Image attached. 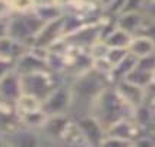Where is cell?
I'll list each match as a JSON object with an SVG mask.
<instances>
[{
    "label": "cell",
    "instance_id": "10",
    "mask_svg": "<svg viewBox=\"0 0 155 147\" xmlns=\"http://www.w3.org/2000/svg\"><path fill=\"white\" fill-rule=\"evenodd\" d=\"M140 134H142V130L135 122L133 118L120 119V121H117L116 124H113L111 127H108L105 130V135L127 140V141H132V143H135V140L138 138Z\"/></svg>",
    "mask_w": 155,
    "mask_h": 147
},
{
    "label": "cell",
    "instance_id": "27",
    "mask_svg": "<svg viewBox=\"0 0 155 147\" xmlns=\"http://www.w3.org/2000/svg\"><path fill=\"white\" fill-rule=\"evenodd\" d=\"M8 35V19H0V38Z\"/></svg>",
    "mask_w": 155,
    "mask_h": 147
},
{
    "label": "cell",
    "instance_id": "29",
    "mask_svg": "<svg viewBox=\"0 0 155 147\" xmlns=\"http://www.w3.org/2000/svg\"><path fill=\"white\" fill-rule=\"evenodd\" d=\"M151 87H155V71L152 72V75H151Z\"/></svg>",
    "mask_w": 155,
    "mask_h": 147
},
{
    "label": "cell",
    "instance_id": "20",
    "mask_svg": "<svg viewBox=\"0 0 155 147\" xmlns=\"http://www.w3.org/2000/svg\"><path fill=\"white\" fill-rule=\"evenodd\" d=\"M127 56H129V50H127V49H108L107 61L110 62L113 65V68H114V66H117L119 63H121Z\"/></svg>",
    "mask_w": 155,
    "mask_h": 147
},
{
    "label": "cell",
    "instance_id": "16",
    "mask_svg": "<svg viewBox=\"0 0 155 147\" xmlns=\"http://www.w3.org/2000/svg\"><path fill=\"white\" fill-rule=\"evenodd\" d=\"M34 12L38 15V18L43 21L44 24L56 21V19H59V18H61L64 15V12L59 6H56L54 3H51V5H44V6H37V9H35Z\"/></svg>",
    "mask_w": 155,
    "mask_h": 147
},
{
    "label": "cell",
    "instance_id": "11",
    "mask_svg": "<svg viewBox=\"0 0 155 147\" xmlns=\"http://www.w3.org/2000/svg\"><path fill=\"white\" fill-rule=\"evenodd\" d=\"M18 74L22 75H29V74H35V72H43V71H50L48 69V63L40 58H37L35 54L26 50L16 62H15V68Z\"/></svg>",
    "mask_w": 155,
    "mask_h": 147
},
{
    "label": "cell",
    "instance_id": "4",
    "mask_svg": "<svg viewBox=\"0 0 155 147\" xmlns=\"http://www.w3.org/2000/svg\"><path fill=\"white\" fill-rule=\"evenodd\" d=\"M73 103V94L70 84L60 82L59 87L43 102V112L47 115V118L51 116H64L72 110Z\"/></svg>",
    "mask_w": 155,
    "mask_h": 147
},
{
    "label": "cell",
    "instance_id": "25",
    "mask_svg": "<svg viewBox=\"0 0 155 147\" xmlns=\"http://www.w3.org/2000/svg\"><path fill=\"white\" fill-rule=\"evenodd\" d=\"M13 68H15V63H12V62H9V61H5V59H0V79L5 77L8 72L13 71Z\"/></svg>",
    "mask_w": 155,
    "mask_h": 147
},
{
    "label": "cell",
    "instance_id": "12",
    "mask_svg": "<svg viewBox=\"0 0 155 147\" xmlns=\"http://www.w3.org/2000/svg\"><path fill=\"white\" fill-rule=\"evenodd\" d=\"M147 24V18L142 12H124L116 18V26L130 35H138Z\"/></svg>",
    "mask_w": 155,
    "mask_h": 147
},
{
    "label": "cell",
    "instance_id": "22",
    "mask_svg": "<svg viewBox=\"0 0 155 147\" xmlns=\"http://www.w3.org/2000/svg\"><path fill=\"white\" fill-rule=\"evenodd\" d=\"M100 147H133V143L123 138H117V137L105 135Z\"/></svg>",
    "mask_w": 155,
    "mask_h": 147
},
{
    "label": "cell",
    "instance_id": "18",
    "mask_svg": "<svg viewBox=\"0 0 155 147\" xmlns=\"http://www.w3.org/2000/svg\"><path fill=\"white\" fill-rule=\"evenodd\" d=\"M108 49H110V47L104 43L103 40H100V41H97V43L92 44L86 52L89 54L91 61H97V59H104V58H107Z\"/></svg>",
    "mask_w": 155,
    "mask_h": 147
},
{
    "label": "cell",
    "instance_id": "17",
    "mask_svg": "<svg viewBox=\"0 0 155 147\" xmlns=\"http://www.w3.org/2000/svg\"><path fill=\"white\" fill-rule=\"evenodd\" d=\"M151 75H152L151 72H145V71L139 69V68H135V69L126 77L124 81H129V82L140 87V88L148 90V88L151 87Z\"/></svg>",
    "mask_w": 155,
    "mask_h": 147
},
{
    "label": "cell",
    "instance_id": "3",
    "mask_svg": "<svg viewBox=\"0 0 155 147\" xmlns=\"http://www.w3.org/2000/svg\"><path fill=\"white\" fill-rule=\"evenodd\" d=\"M60 82L61 81L59 79V77L51 71H43V72H35V74L21 77L22 94L34 96L41 102H44L51 94Z\"/></svg>",
    "mask_w": 155,
    "mask_h": 147
},
{
    "label": "cell",
    "instance_id": "24",
    "mask_svg": "<svg viewBox=\"0 0 155 147\" xmlns=\"http://www.w3.org/2000/svg\"><path fill=\"white\" fill-rule=\"evenodd\" d=\"M13 15L10 0H0V19H9Z\"/></svg>",
    "mask_w": 155,
    "mask_h": 147
},
{
    "label": "cell",
    "instance_id": "9",
    "mask_svg": "<svg viewBox=\"0 0 155 147\" xmlns=\"http://www.w3.org/2000/svg\"><path fill=\"white\" fill-rule=\"evenodd\" d=\"M21 96H22L21 75L13 69L0 79V102L15 104Z\"/></svg>",
    "mask_w": 155,
    "mask_h": 147
},
{
    "label": "cell",
    "instance_id": "19",
    "mask_svg": "<svg viewBox=\"0 0 155 147\" xmlns=\"http://www.w3.org/2000/svg\"><path fill=\"white\" fill-rule=\"evenodd\" d=\"M13 13H31L37 9L34 0H10Z\"/></svg>",
    "mask_w": 155,
    "mask_h": 147
},
{
    "label": "cell",
    "instance_id": "13",
    "mask_svg": "<svg viewBox=\"0 0 155 147\" xmlns=\"http://www.w3.org/2000/svg\"><path fill=\"white\" fill-rule=\"evenodd\" d=\"M127 50L132 56H135L136 59H140V58L155 53V41L145 34L133 35Z\"/></svg>",
    "mask_w": 155,
    "mask_h": 147
},
{
    "label": "cell",
    "instance_id": "14",
    "mask_svg": "<svg viewBox=\"0 0 155 147\" xmlns=\"http://www.w3.org/2000/svg\"><path fill=\"white\" fill-rule=\"evenodd\" d=\"M43 110V102L40 99H37L34 96L22 94L15 103V112L18 118H22L31 113H37Z\"/></svg>",
    "mask_w": 155,
    "mask_h": 147
},
{
    "label": "cell",
    "instance_id": "5",
    "mask_svg": "<svg viewBox=\"0 0 155 147\" xmlns=\"http://www.w3.org/2000/svg\"><path fill=\"white\" fill-rule=\"evenodd\" d=\"M63 28H64V15L59 19H56V21L44 24V26L34 37L32 43L29 46H38V47L50 49L56 43L63 40Z\"/></svg>",
    "mask_w": 155,
    "mask_h": 147
},
{
    "label": "cell",
    "instance_id": "26",
    "mask_svg": "<svg viewBox=\"0 0 155 147\" xmlns=\"http://www.w3.org/2000/svg\"><path fill=\"white\" fill-rule=\"evenodd\" d=\"M75 3H76V0H54V5H56V6H59L63 12L69 10Z\"/></svg>",
    "mask_w": 155,
    "mask_h": 147
},
{
    "label": "cell",
    "instance_id": "2",
    "mask_svg": "<svg viewBox=\"0 0 155 147\" xmlns=\"http://www.w3.org/2000/svg\"><path fill=\"white\" fill-rule=\"evenodd\" d=\"M44 26V22L35 12L31 13H13L8 19V37L24 43L29 47L34 37Z\"/></svg>",
    "mask_w": 155,
    "mask_h": 147
},
{
    "label": "cell",
    "instance_id": "8",
    "mask_svg": "<svg viewBox=\"0 0 155 147\" xmlns=\"http://www.w3.org/2000/svg\"><path fill=\"white\" fill-rule=\"evenodd\" d=\"M3 140L6 141L8 147H43L40 131L25 127H19L13 132L5 135Z\"/></svg>",
    "mask_w": 155,
    "mask_h": 147
},
{
    "label": "cell",
    "instance_id": "28",
    "mask_svg": "<svg viewBox=\"0 0 155 147\" xmlns=\"http://www.w3.org/2000/svg\"><path fill=\"white\" fill-rule=\"evenodd\" d=\"M37 6H44V5H51L54 3V0H34Z\"/></svg>",
    "mask_w": 155,
    "mask_h": 147
},
{
    "label": "cell",
    "instance_id": "6",
    "mask_svg": "<svg viewBox=\"0 0 155 147\" xmlns=\"http://www.w3.org/2000/svg\"><path fill=\"white\" fill-rule=\"evenodd\" d=\"M76 124L88 146L89 147L101 146L104 137H105V130H104V127L95 119L94 116H91V115L82 116V118H79L76 121Z\"/></svg>",
    "mask_w": 155,
    "mask_h": 147
},
{
    "label": "cell",
    "instance_id": "23",
    "mask_svg": "<svg viewBox=\"0 0 155 147\" xmlns=\"http://www.w3.org/2000/svg\"><path fill=\"white\" fill-rule=\"evenodd\" d=\"M135 147H155V137L152 135H139L133 143Z\"/></svg>",
    "mask_w": 155,
    "mask_h": 147
},
{
    "label": "cell",
    "instance_id": "21",
    "mask_svg": "<svg viewBox=\"0 0 155 147\" xmlns=\"http://www.w3.org/2000/svg\"><path fill=\"white\" fill-rule=\"evenodd\" d=\"M136 68L145 71V72H151V74H152L155 71V53L138 59V61H136Z\"/></svg>",
    "mask_w": 155,
    "mask_h": 147
},
{
    "label": "cell",
    "instance_id": "7",
    "mask_svg": "<svg viewBox=\"0 0 155 147\" xmlns=\"http://www.w3.org/2000/svg\"><path fill=\"white\" fill-rule=\"evenodd\" d=\"M114 88H116L117 94L120 96L121 100L129 107H132L133 110H136L138 107L145 104L148 94V90H145V88H140V87L135 86V84H132L129 81H124V79L117 82L114 86Z\"/></svg>",
    "mask_w": 155,
    "mask_h": 147
},
{
    "label": "cell",
    "instance_id": "1",
    "mask_svg": "<svg viewBox=\"0 0 155 147\" xmlns=\"http://www.w3.org/2000/svg\"><path fill=\"white\" fill-rule=\"evenodd\" d=\"M133 113L135 110L121 100L114 86L103 90V93L95 99L91 109V116H94L103 125L104 130H107L120 119L133 118Z\"/></svg>",
    "mask_w": 155,
    "mask_h": 147
},
{
    "label": "cell",
    "instance_id": "15",
    "mask_svg": "<svg viewBox=\"0 0 155 147\" xmlns=\"http://www.w3.org/2000/svg\"><path fill=\"white\" fill-rule=\"evenodd\" d=\"M132 38H133V35H130L129 33H126V31H123V30L116 26L103 41L110 49H129Z\"/></svg>",
    "mask_w": 155,
    "mask_h": 147
}]
</instances>
